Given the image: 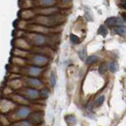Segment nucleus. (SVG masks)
Listing matches in <instances>:
<instances>
[{"label":"nucleus","instance_id":"nucleus-1","mask_svg":"<svg viewBox=\"0 0 126 126\" xmlns=\"http://www.w3.org/2000/svg\"><path fill=\"white\" fill-rule=\"evenodd\" d=\"M27 39L29 40V43H32L35 46L37 47H43L50 41V38L46 36L43 34H39V33H35V32H30L28 33L26 35Z\"/></svg>","mask_w":126,"mask_h":126},{"label":"nucleus","instance_id":"nucleus-2","mask_svg":"<svg viewBox=\"0 0 126 126\" xmlns=\"http://www.w3.org/2000/svg\"><path fill=\"white\" fill-rule=\"evenodd\" d=\"M31 114V108L28 106H21L16 108L12 113L11 121L17 122L21 120H25Z\"/></svg>","mask_w":126,"mask_h":126},{"label":"nucleus","instance_id":"nucleus-3","mask_svg":"<svg viewBox=\"0 0 126 126\" xmlns=\"http://www.w3.org/2000/svg\"><path fill=\"white\" fill-rule=\"evenodd\" d=\"M16 109V103L11 99L8 98H2L0 99V113H6L12 112Z\"/></svg>","mask_w":126,"mask_h":126},{"label":"nucleus","instance_id":"nucleus-4","mask_svg":"<svg viewBox=\"0 0 126 126\" xmlns=\"http://www.w3.org/2000/svg\"><path fill=\"white\" fill-rule=\"evenodd\" d=\"M24 84L27 85L28 88H34L39 90V88H43V82L39 77H25L23 79Z\"/></svg>","mask_w":126,"mask_h":126},{"label":"nucleus","instance_id":"nucleus-5","mask_svg":"<svg viewBox=\"0 0 126 126\" xmlns=\"http://www.w3.org/2000/svg\"><path fill=\"white\" fill-rule=\"evenodd\" d=\"M24 92L22 95L24 97H25L29 101L30 100H36L40 98V92L37 89H34V88H24Z\"/></svg>","mask_w":126,"mask_h":126},{"label":"nucleus","instance_id":"nucleus-6","mask_svg":"<svg viewBox=\"0 0 126 126\" xmlns=\"http://www.w3.org/2000/svg\"><path fill=\"white\" fill-rule=\"evenodd\" d=\"M32 65H35L38 67H41L46 65L49 62V59L47 56L43 54H34L32 56Z\"/></svg>","mask_w":126,"mask_h":126},{"label":"nucleus","instance_id":"nucleus-7","mask_svg":"<svg viewBox=\"0 0 126 126\" xmlns=\"http://www.w3.org/2000/svg\"><path fill=\"white\" fill-rule=\"evenodd\" d=\"M43 72V69L41 67H38L35 65H30L25 69V77H38L41 75Z\"/></svg>","mask_w":126,"mask_h":126},{"label":"nucleus","instance_id":"nucleus-8","mask_svg":"<svg viewBox=\"0 0 126 126\" xmlns=\"http://www.w3.org/2000/svg\"><path fill=\"white\" fill-rule=\"evenodd\" d=\"M12 101L16 104H20L21 106H27L29 103V101L25 97H24L22 94H14L12 95Z\"/></svg>","mask_w":126,"mask_h":126},{"label":"nucleus","instance_id":"nucleus-9","mask_svg":"<svg viewBox=\"0 0 126 126\" xmlns=\"http://www.w3.org/2000/svg\"><path fill=\"white\" fill-rule=\"evenodd\" d=\"M16 46L20 50L27 51L31 48V44L25 39H16Z\"/></svg>","mask_w":126,"mask_h":126},{"label":"nucleus","instance_id":"nucleus-10","mask_svg":"<svg viewBox=\"0 0 126 126\" xmlns=\"http://www.w3.org/2000/svg\"><path fill=\"white\" fill-rule=\"evenodd\" d=\"M23 84H24V82L21 79H14V80L8 82V85L10 86V89L13 88V89L19 90L20 88H21L23 87Z\"/></svg>","mask_w":126,"mask_h":126},{"label":"nucleus","instance_id":"nucleus-11","mask_svg":"<svg viewBox=\"0 0 126 126\" xmlns=\"http://www.w3.org/2000/svg\"><path fill=\"white\" fill-rule=\"evenodd\" d=\"M31 116V120L30 121L32 122V124L34 125V124H39L41 123L43 120V115L40 112H36L32 113Z\"/></svg>","mask_w":126,"mask_h":126},{"label":"nucleus","instance_id":"nucleus-12","mask_svg":"<svg viewBox=\"0 0 126 126\" xmlns=\"http://www.w3.org/2000/svg\"><path fill=\"white\" fill-rule=\"evenodd\" d=\"M39 5L41 7H52L54 3L55 0H38Z\"/></svg>","mask_w":126,"mask_h":126},{"label":"nucleus","instance_id":"nucleus-13","mask_svg":"<svg viewBox=\"0 0 126 126\" xmlns=\"http://www.w3.org/2000/svg\"><path fill=\"white\" fill-rule=\"evenodd\" d=\"M12 126H33V125L32 124V122L28 120H21L14 123L12 125Z\"/></svg>","mask_w":126,"mask_h":126},{"label":"nucleus","instance_id":"nucleus-14","mask_svg":"<svg viewBox=\"0 0 126 126\" xmlns=\"http://www.w3.org/2000/svg\"><path fill=\"white\" fill-rule=\"evenodd\" d=\"M56 11H57V9H54L53 7H46L43 10L42 9L39 10V13L42 14H45V15H50Z\"/></svg>","mask_w":126,"mask_h":126},{"label":"nucleus","instance_id":"nucleus-15","mask_svg":"<svg viewBox=\"0 0 126 126\" xmlns=\"http://www.w3.org/2000/svg\"><path fill=\"white\" fill-rule=\"evenodd\" d=\"M114 32L119 35H126V27L117 26L116 28H114Z\"/></svg>","mask_w":126,"mask_h":126},{"label":"nucleus","instance_id":"nucleus-16","mask_svg":"<svg viewBox=\"0 0 126 126\" xmlns=\"http://www.w3.org/2000/svg\"><path fill=\"white\" fill-rule=\"evenodd\" d=\"M108 68L111 73H116L118 70V65L116 62H111L108 64Z\"/></svg>","mask_w":126,"mask_h":126},{"label":"nucleus","instance_id":"nucleus-17","mask_svg":"<svg viewBox=\"0 0 126 126\" xmlns=\"http://www.w3.org/2000/svg\"><path fill=\"white\" fill-rule=\"evenodd\" d=\"M34 16V13L31 10H24L23 14H21V17L23 19H29Z\"/></svg>","mask_w":126,"mask_h":126},{"label":"nucleus","instance_id":"nucleus-18","mask_svg":"<svg viewBox=\"0 0 126 126\" xmlns=\"http://www.w3.org/2000/svg\"><path fill=\"white\" fill-rule=\"evenodd\" d=\"M14 64L16 65H25V61L24 60V58H19V57H14Z\"/></svg>","mask_w":126,"mask_h":126},{"label":"nucleus","instance_id":"nucleus-19","mask_svg":"<svg viewBox=\"0 0 126 126\" xmlns=\"http://www.w3.org/2000/svg\"><path fill=\"white\" fill-rule=\"evenodd\" d=\"M98 33L99 35H102L103 37H106V35L108 34V30L104 25H101L99 27V29H98Z\"/></svg>","mask_w":126,"mask_h":126},{"label":"nucleus","instance_id":"nucleus-20","mask_svg":"<svg viewBox=\"0 0 126 126\" xmlns=\"http://www.w3.org/2000/svg\"><path fill=\"white\" fill-rule=\"evenodd\" d=\"M116 22V17H109L106 20V21H105V24L107 26L109 27H111L113 26L114 24H115Z\"/></svg>","mask_w":126,"mask_h":126},{"label":"nucleus","instance_id":"nucleus-21","mask_svg":"<svg viewBox=\"0 0 126 126\" xmlns=\"http://www.w3.org/2000/svg\"><path fill=\"white\" fill-rule=\"evenodd\" d=\"M65 120L67 121V123L69 125H73L76 122V117L73 115H68L65 117Z\"/></svg>","mask_w":126,"mask_h":126},{"label":"nucleus","instance_id":"nucleus-22","mask_svg":"<svg viewBox=\"0 0 126 126\" xmlns=\"http://www.w3.org/2000/svg\"><path fill=\"white\" fill-rule=\"evenodd\" d=\"M96 61H97V57L94 56V55H92V56H89L86 59V63L91 65V64H92V63L95 62Z\"/></svg>","mask_w":126,"mask_h":126},{"label":"nucleus","instance_id":"nucleus-23","mask_svg":"<svg viewBox=\"0 0 126 126\" xmlns=\"http://www.w3.org/2000/svg\"><path fill=\"white\" fill-rule=\"evenodd\" d=\"M86 56H87V50L85 48H83L79 51V57L80 58L81 60H84L86 58Z\"/></svg>","mask_w":126,"mask_h":126},{"label":"nucleus","instance_id":"nucleus-24","mask_svg":"<svg viewBox=\"0 0 126 126\" xmlns=\"http://www.w3.org/2000/svg\"><path fill=\"white\" fill-rule=\"evenodd\" d=\"M40 92L41 98H47L49 96V91L47 88H41V91H39Z\"/></svg>","mask_w":126,"mask_h":126},{"label":"nucleus","instance_id":"nucleus-25","mask_svg":"<svg viewBox=\"0 0 126 126\" xmlns=\"http://www.w3.org/2000/svg\"><path fill=\"white\" fill-rule=\"evenodd\" d=\"M70 40L73 43H75V44H76V43H78L80 42V38L73 34H71L70 35Z\"/></svg>","mask_w":126,"mask_h":126},{"label":"nucleus","instance_id":"nucleus-26","mask_svg":"<svg viewBox=\"0 0 126 126\" xmlns=\"http://www.w3.org/2000/svg\"><path fill=\"white\" fill-rule=\"evenodd\" d=\"M104 99H105V97L103 95H101L99 97H98L96 98V101L95 102L97 103V105H102V102H104Z\"/></svg>","mask_w":126,"mask_h":126},{"label":"nucleus","instance_id":"nucleus-27","mask_svg":"<svg viewBox=\"0 0 126 126\" xmlns=\"http://www.w3.org/2000/svg\"><path fill=\"white\" fill-rule=\"evenodd\" d=\"M106 70V65H102L99 66V68H98V71H99V73L101 74H103Z\"/></svg>","mask_w":126,"mask_h":126},{"label":"nucleus","instance_id":"nucleus-28","mask_svg":"<svg viewBox=\"0 0 126 126\" xmlns=\"http://www.w3.org/2000/svg\"><path fill=\"white\" fill-rule=\"evenodd\" d=\"M50 84H51V86H54L55 84V76L54 74L52 73L50 76Z\"/></svg>","mask_w":126,"mask_h":126},{"label":"nucleus","instance_id":"nucleus-29","mask_svg":"<svg viewBox=\"0 0 126 126\" xmlns=\"http://www.w3.org/2000/svg\"><path fill=\"white\" fill-rule=\"evenodd\" d=\"M85 16H86V18L88 21H92V17L91 16V14L89 11L85 10Z\"/></svg>","mask_w":126,"mask_h":126},{"label":"nucleus","instance_id":"nucleus-30","mask_svg":"<svg viewBox=\"0 0 126 126\" xmlns=\"http://www.w3.org/2000/svg\"><path fill=\"white\" fill-rule=\"evenodd\" d=\"M120 6L126 10V0H120Z\"/></svg>","mask_w":126,"mask_h":126},{"label":"nucleus","instance_id":"nucleus-31","mask_svg":"<svg viewBox=\"0 0 126 126\" xmlns=\"http://www.w3.org/2000/svg\"><path fill=\"white\" fill-rule=\"evenodd\" d=\"M117 24L118 25H120V24H123V19H121V18H117Z\"/></svg>","mask_w":126,"mask_h":126},{"label":"nucleus","instance_id":"nucleus-32","mask_svg":"<svg viewBox=\"0 0 126 126\" xmlns=\"http://www.w3.org/2000/svg\"><path fill=\"white\" fill-rule=\"evenodd\" d=\"M121 16H122V19H123L124 21L126 22V13H123Z\"/></svg>","mask_w":126,"mask_h":126},{"label":"nucleus","instance_id":"nucleus-33","mask_svg":"<svg viewBox=\"0 0 126 126\" xmlns=\"http://www.w3.org/2000/svg\"><path fill=\"white\" fill-rule=\"evenodd\" d=\"M62 1L63 2H68L70 1V0H62Z\"/></svg>","mask_w":126,"mask_h":126}]
</instances>
